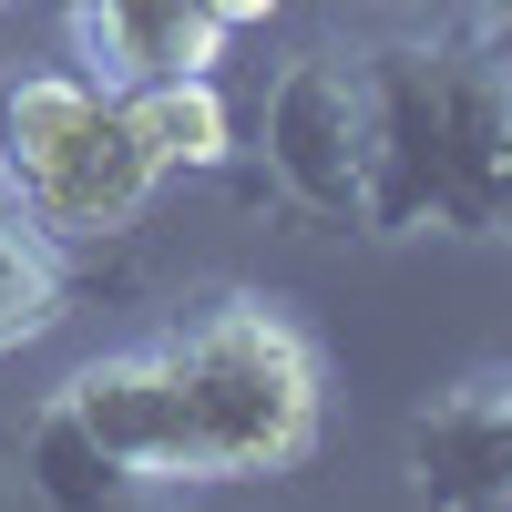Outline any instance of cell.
Listing matches in <instances>:
<instances>
[{
    "mask_svg": "<svg viewBox=\"0 0 512 512\" xmlns=\"http://www.w3.org/2000/svg\"><path fill=\"white\" fill-rule=\"evenodd\" d=\"M154 185H164V175H154V154L134 144L123 103L103 93V103H93V123H82V134H72L52 164H41V175H31L11 205H21V216L52 236V246H123V236L144 226Z\"/></svg>",
    "mask_w": 512,
    "mask_h": 512,
    "instance_id": "8992f818",
    "label": "cell"
},
{
    "mask_svg": "<svg viewBox=\"0 0 512 512\" xmlns=\"http://www.w3.org/2000/svg\"><path fill=\"white\" fill-rule=\"evenodd\" d=\"M410 492L420 512H512V369L482 359L410 410Z\"/></svg>",
    "mask_w": 512,
    "mask_h": 512,
    "instance_id": "5b68a950",
    "label": "cell"
},
{
    "mask_svg": "<svg viewBox=\"0 0 512 512\" xmlns=\"http://www.w3.org/2000/svg\"><path fill=\"white\" fill-rule=\"evenodd\" d=\"M123 123H134V144L154 154V175H216L236 154V113L216 93V72H185V82H134V93H113Z\"/></svg>",
    "mask_w": 512,
    "mask_h": 512,
    "instance_id": "30bf717a",
    "label": "cell"
},
{
    "mask_svg": "<svg viewBox=\"0 0 512 512\" xmlns=\"http://www.w3.org/2000/svg\"><path fill=\"white\" fill-rule=\"evenodd\" d=\"M0 11H11V0H0Z\"/></svg>",
    "mask_w": 512,
    "mask_h": 512,
    "instance_id": "5bb4252c",
    "label": "cell"
},
{
    "mask_svg": "<svg viewBox=\"0 0 512 512\" xmlns=\"http://www.w3.org/2000/svg\"><path fill=\"white\" fill-rule=\"evenodd\" d=\"M154 359L185 410V482H287L318 451L328 369L287 297L216 287L154 338Z\"/></svg>",
    "mask_w": 512,
    "mask_h": 512,
    "instance_id": "6da1fadb",
    "label": "cell"
},
{
    "mask_svg": "<svg viewBox=\"0 0 512 512\" xmlns=\"http://www.w3.org/2000/svg\"><path fill=\"white\" fill-rule=\"evenodd\" d=\"M11 472H21V492L41 502V512H134V472H123V461L82 431V420L62 410V390L31 410V431L11 441Z\"/></svg>",
    "mask_w": 512,
    "mask_h": 512,
    "instance_id": "9c48e42d",
    "label": "cell"
},
{
    "mask_svg": "<svg viewBox=\"0 0 512 512\" xmlns=\"http://www.w3.org/2000/svg\"><path fill=\"white\" fill-rule=\"evenodd\" d=\"M93 103H103V93H93L72 62H62V72H11V82H0V195H21L41 164L93 123Z\"/></svg>",
    "mask_w": 512,
    "mask_h": 512,
    "instance_id": "8fae6325",
    "label": "cell"
},
{
    "mask_svg": "<svg viewBox=\"0 0 512 512\" xmlns=\"http://www.w3.org/2000/svg\"><path fill=\"white\" fill-rule=\"evenodd\" d=\"M369 236H420L441 205V21L369 41Z\"/></svg>",
    "mask_w": 512,
    "mask_h": 512,
    "instance_id": "277c9868",
    "label": "cell"
},
{
    "mask_svg": "<svg viewBox=\"0 0 512 512\" xmlns=\"http://www.w3.org/2000/svg\"><path fill=\"white\" fill-rule=\"evenodd\" d=\"M62 318H72V256L0 195V359L31 349V338H52Z\"/></svg>",
    "mask_w": 512,
    "mask_h": 512,
    "instance_id": "7c38bea8",
    "label": "cell"
},
{
    "mask_svg": "<svg viewBox=\"0 0 512 512\" xmlns=\"http://www.w3.org/2000/svg\"><path fill=\"white\" fill-rule=\"evenodd\" d=\"M256 144H267V175L308 226L369 236V41H318L267 82V113H256Z\"/></svg>",
    "mask_w": 512,
    "mask_h": 512,
    "instance_id": "7a4b0ae2",
    "label": "cell"
},
{
    "mask_svg": "<svg viewBox=\"0 0 512 512\" xmlns=\"http://www.w3.org/2000/svg\"><path fill=\"white\" fill-rule=\"evenodd\" d=\"M62 410H72L144 492H175V482H185V410H175V379H164L154 349L82 359V369L62 379Z\"/></svg>",
    "mask_w": 512,
    "mask_h": 512,
    "instance_id": "ba28073f",
    "label": "cell"
},
{
    "mask_svg": "<svg viewBox=\"0 0 512 512\" xmlns=\"http://www.w3.org/2000/svg\"><path fill=\"white\" fill-rule=\"evenodd\" d=\"M512 216V52H502V0L441 11V236L492 246Z\"/></svg>",
    "mask_w": 512,
    "mask_h": 512,
    "instance_id": "3957f363",
    "label": "cell"
},
{
    "mask_svg": "<svg viewBox=\"0 0 512 512\" xmlns=\"http://www.w3.org/2000/svg\"><path fill=\"white\" fill-rule=\"evenodd\" d=\"M410 11H431V21H441V11H461V0H410Z\"/></svg>",
    "mask_w": 512,
    "mask_h": 512,
    "instance_id": "4fadbf2b",
    "label": "cell"
},
{
    "mask_svg": "<svg viewBox=\"0 0 512 512\" xmlns=\"http://www.w3.org/2000/svg\"><path fill=\"white\" fill-rule=\"evenodd\" d=\"M226 62V21L205 0H72V72L93 93L185 82Z\"/></svg>",
    "mask_w": 512,
    "mask_h": 512,
    "instance_id": "52a82bcc",
    "label": "cell"
}]
</instances>
